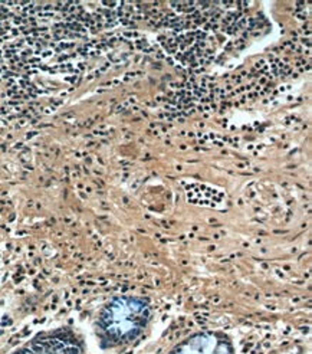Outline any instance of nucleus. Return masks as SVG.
Segmentation results:
<instances>
[{
  "label": "nucleus",
  "instance_id": "1",
  "mask_svg": "<svg viewBox=\"0 0 312 354\" xmlns=\"http://www.w3.org/2000/svg\"><path fill=\"white\" fill-rule=\"evenodd\" d=\"M145 305L132 298H118L108 304L99 315L98 330L104 341L118 343L138 333L145 324Z\"/></svg>",
  "mask_w": 312,
  "mask_h": 354
}]
</instances>
